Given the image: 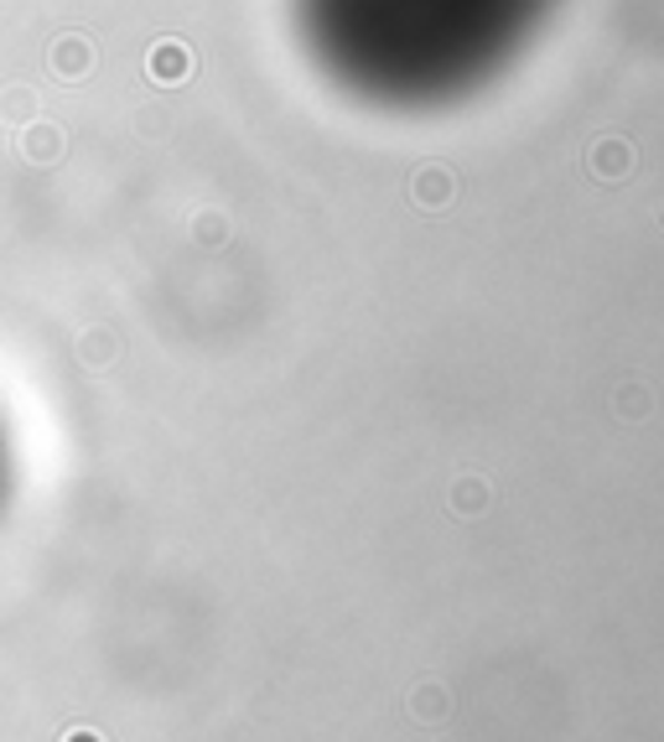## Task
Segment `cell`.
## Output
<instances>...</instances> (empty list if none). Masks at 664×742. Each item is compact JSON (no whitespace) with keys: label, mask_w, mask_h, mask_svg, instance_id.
<instances>
[{"label":"cell","mask_w":664,"mask_h":742,"mask_svg":"<svg viewBox=\"0 0 664 742\" xmlns=\"http://www.w3.org/2000/svg\"><path fill=\"white\" fill-rule=\"evenodd\" d=\"M638 167V152L628 136H597L587 146V172L597 183H628Z\"/></svg>","instance_id":"1"},{"label":"cell","mask_w":664,"mask_h":742,"mask_svg":"<svg viewBox=\"0 0 664 742\" xmlns=\"http://www.w3.org/2000/svg\"><path fill=\"white\" fill-rule=\"evenodd\" d=\"M410 203L421 213H447L457 203V172L441 167V162H426V167L410 172Z\"/></svg>","instance_id":"2"},{"label":"cell","mask_w":664,"mask_h":742,"mask_svg":"<svg viewBox=\"0 0 664 742\" xmlns=\"http://www.w3.org/2000/svg\"><path fill=\"white\" fill-rule=\"evenodd\" d=\"M146 74H152V84H162V89L187 84V78H193V47L177 42V37H162V42L152 47V58H146Z\"/></svg>","instance_id":"3"},{"label":"cell","mask_w":664,"mask_h":742,"mask_svg":"<svg viewBox=\"0 0 664 742\" xmlns=\"http://www.w3.org/2000/svg\"><path fill=\"white\" fill-rule=\"evenodd\" d=\"M89 68H94V47H89V37L68 31V37H58V42H52V74H58V78H84Z\"/></svg>","instance_id":"4"},{"label":"cell","mask_w":664,"mask_h":742,"mask_svg":"<svg viewBox=\"0 0 664 742\" xmlns=\"http://www.w3.org/2000/svg\"><path fill=\"white\" fill-rule=\"evenodd\" d=\"M406 706H410V716H416V722H441V716L452 712V701H447V691H441V685H416Z\"/></svg>","instance_id":"5"},{"label":"cell","mask_w":664,"mask_h":742,"mask_svg":"<svg viewBox=\"0 0 664 742\" xmlns=\"http://www.w3.org/2000/svg\"><path fill=\"white\" fill-rule=\"evenodd\" d=\"M452 509H457V515H484V509H488V484H484V478H457V484H452Z\"/></svg>","instance_id":"6"},{"label":"cell","mask_w":664,"mask_h":742,"mask_svg":"<svg viewBox=\"0 0 664 742\" xmlns=\"http://www.w3.org/2000/svg\"><path fill=\"white\" fill-rule=\"evenodd\" d=\"M21 152H27L31 162H52V156L62 152V130H52V125H31V136H21Z\"/></svg>","instance_id":"7"},{"label":"cell","mask_w":664,"mask_h":742,"mask_svg":"<svg viewBox=\"0 0 664 742\" xmlns=\"http://www.w3.org/2000/svg\"><path fill=\"white\" fill-rule=\"evenodd\" d=\"M78 359H84L89 369L109 364V359H115V333H105V328H94V333H84V343H78Z\"/></svg>","instance_id":"8"},{"label":"cell","mask_w":664,"mask_h":742,"mask_svg":"<svg viewBox=\"0 0 664 742\" xmlns=\"http://www.w3.org/2000/svg\"><path fill=\"white\" fill-rule=\"evenodd\" d=\"M618 416L623 421H644V416H650V390H644V384H623L618 390Z\"/></svg>","instance_id":"9"},{"label":"cell","mask_w":664,"mask_h":742,"mask_svg":"<svg viewBox=\"0 0 664 742\" xmlns=\"http://www.w3.org/2000/svg\"><path fill=\"white\" fill-rule=\"evenodd\" d=\"M0 115H6V120H21V115H37V94H31L27 84H16V89L6 94V99H0Z\"/></svg>","instance_id":"10"},{"label":"cell","mask_w":664,"mask_h":742,"mask_svg":"<svg viewBox=\"0 0 664 742\" xmlns=\"http://www.w3.org/2000/svg\"><path fill=\"white\" fill-rule=\"evenodd\" d=\"M197 240H224V218H218V213L197 218Z\"/></svg>","instance_id":"11"},{"label":"cell","mask_w":664,"mask_h":742,"mask_svg":"<svg viewBox=\"0 0 664 742\" xmlns=\"http://www.w3.org/2000/svg\"><path fill=\"white\" fill-rule=\"evenodd\" d=\"M68 742H99V738H94V732H74V738H68Z\"/></svg>","instance_id":"12"}]
</instances>
